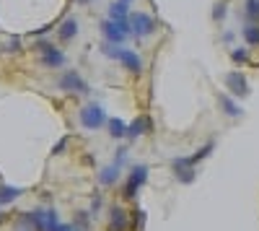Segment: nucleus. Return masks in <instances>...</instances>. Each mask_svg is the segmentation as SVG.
<instances>
[{"label":"nucleus","mask_w":259,"mask_h":231,"mask_svg":"<svg viewBox=\"0 0 259 231\" xmlns=\"http://www.w3.org/2000/svg\"><path fill=\"white\" fill-rule=\"evenodd\" d=\"M101 31H104L106 42H112V45H122V42L133 34V26H130V18H124V21L106 18V21H101Z\"/></svg>","instance_id":"nucleus-1"},{"label":"nucleus","mask_w":259,"mask_h":231,"mask_svg":"<svg viewBox=\"0 0 259 231\" xmlns=\"http://www.w3.org/2000/svg\"><path fill=\"white\" fill-rule=\"evenodd\" d=\"M145 182H148V166H143V164L133 166V169H130V174H127L124 187H122V198H124V200H135L138 190H140Z\"/></svg>","instance_id":"nucleus-2"},{"label":"nucleus","mask_w":259,"mask_h":231,"mask_svg":"<svg viewBox=\"0 0 259 231\" xmlns=\"http://www.w3.org/2000/svg\"><path fill=\"white\" fill-rule=\"evenodd\" d=\"M80 122L85 130H99L106 125V114L104 109L99 107V104H85V107L80 109Z\"/></svg>","instance_id":"nucleus-3"},{"label":"nucleus","mask_w":259,"mask_h":231,"mask_svg":"<svg viewBox=\"0 0 259 231\" xmlns=\"http://www.w3.org/2000/svg\"><path fill=\"white\" fill-rule=\"evenodd\" d=\"M36 50L41 52V65H47V68H62L65 65V55L60 50H55L50 42H36Z\"/></svg>","instance_id":"nucleus-4"},{"label":"nucleus","mask_w":259,"mask_h":231,"mask_svg":"<svg viewBox=\"0 0 259 231\" xmlns=\"http://www.w3.org/2000/svg\"><path fill=\"white\" fill-rule=\"evenodd\" d=\"M171 172H174V177H177L182 184H192L194 179H197V172H194V166L187 161V156L171 161Z\"/></svg>","instance_id":"nucleus-5"},{"label":"nucleus","mask_w":259,"mask_h":231,"mask_svg":"<svg viewBox=\"0 0 259 231\" xmlns=\"http://www.w3.org/2000/svg\"><path fill=\"white\" fill-rule=\"evenodd\" d=\"M130 26H133L135 36H145V34L156 31V21H153V16H148V13H133L130 16Z\"/></svg>","instance_id":"nucleus-6"},{"label":"nucleus","mask_w":259,"mask_h":231,"mask_svg":"<svg viewBox=\"0 0 259 231\" xmlns=\"http://www.w3.org/2000/svg\"><path fill=\"white\" fill-rule=\"evenodd\" d=\"M226 83H228V89L233 96H239V99H246L249 96V83H246V75L239 73V70H231L226 75Z\"/></svg>","instance_id":"nucleus-7"},{"label":"nucleus","mask_w":259,"mask_h":231,"mask_svg":"<svg viewBox=\"0 0 259 231\" xmlns=\"http://www.w3.org/2000/svg\"><path fill=\"white\" fill-rule=\"evenodd\" d=\"M130 226V213L122 205H112L109 208V231H127Z\"/></svg>","instance_id":"nucleus-8"},{"label":"nucleus","mask_w":259,"mask_h":231,"mask_svg":"<svg viewBox=\"0 0 259 231\" xmlns=\"http://www.w3.org/2000/svg\"><path fill=\"white\" fill-rule=\"evenodd\" d=\"M60 89H65V91H80V94H85L89 91V83H85L78 73H73V70H68L62 78H60Z\"/></svg>","instance_id":"nucleus-9"},{"label":"nucleus","mask_w":259,"mask_h":231,"mask_svg":"<svg viewBox=\"0 0 259 231\" xmlns=\"http://www.w3.org/2000/svg\"><path fill=\"white\" fill-rule=\"evenodd\" d=\"M150 125H153V122H150V117H145V114L138 117V120H133V122L127 125V140H135V138L145 135L150 130Z\"/></svg>","instance_id":"nucleus-10"},{"label":"nucleus","mask_w":259,"mask_h":231,"mask_svg":"<svg viewBox=\"0 0 259 231\" xmlns=\"http://www.w3.org/2000/svg\"><path fill=\"white\" fill-rule=\"evenodd\" d=\"M119 62H122L130 73H140V70H143V60H140V55L133 52V50H122V52H119Z\"/></svg>","instance_id":"nucleus-11"},{"label":"nucleus","mask_w":259,"mask_h":231,"mask_svg":"<svg viewBox=\"0 0 259 231\" xmlns=\"http://www.w3.org/2000/svg\"><path fill=\"white\" fill-rule=\"evenodd\" d=\"M119 172H122V166H117V164L104 166V169L99 172V182H101L104 187H112V184L119 179Z\"/></svg>","instance_id":"nucleus-12"},{"label":"nucleus","mask_w":259,"mask_h":231,"mask_svg":"<svg viewBox=\"0 0 259 231\" xmlns=\"http://www.w3.org/2000/svg\"><path fill=\"white\" fill-rule=\"evenodd\" d=\"M218 104H221V109H223L228 117H241V114H244V109H241L233 99H228L226 94H221V96H218Z\"/></svg>","instance_id":"nucleus-13"},{"label":"nucleus","mask_w":259,"mask_h":231,"mask_svg":"<svg viewBox=\"0 0 259 231\" xmlns=\"http://www.w3.org/2000/svg\"><path fill=\"white\" fill-rule=\"evenodd\" d=\"M75 34H78V21H75V18H65L62 26H60V39L68 42V39H73Z\"/></svg>","instance_id":"nucleus-14"},{"label":"nucleus","mask_w":259,"mask_h":231,"mask_svg":"<svg viewBox=\"0 0 259 231\" xmlns=\"http://www.w3.org/2000/svg\"><path fill=\"white\" fill-rule=\"evenodd\" d=\"M106 128H109V135L112 138H127V125L122 120H117V117L106 120Z\"/></svg>","instance_id":"nucleus-15"},{"label":"nucleus","mask_w":259,"mask_h":231,"mask_svg":"<svg viewBox=\"0 0 259 231\" xmlns=\"http://www.w3.org/2000/svg\"><path fill=\"white\" fill-rule=\"evenodd\" d=\"M21 195H24L21 187H0V205H8V203H13Z\"/></svg>","instance_id":"nucleus-16"},{"label":"nucleus","mask_w":259,"mask_h":231,"mask_svg":"<svg viewBox=\"0 0 259 231\" xmlns=\"http://www.w3.org/2000/svg\"><path fill=\"white\" fill-rule=\"evenodd\" d=\"M212 148H215V145H212V143H205V145H200V148H197V151H194L192 156H187V161H189L192 166H197V164H200L202 159H207V156L212 153Z\"/></svg>","instance_id":"nucleus-17"},{"label":"nucleus","mask_w":259,"mask_h":231,"mask_svg":"<svg viewBox=\"0 0 259 231\" xmlns=\"http://www.w3.org/2000/svg\"><path fill=\"white\" fill-rule=\"evenodd\" d=\"M127 6H130V3H122V0L112 3V6H109V18H114V21H124V18H130Z\"/></svg>","instance_id":"nucleus-18"},{"label":"nucleus","mask_w":259,"mask_h":231,"mask_svg":"<svg viewBox=\"0 0 259 231\" xmlns=\"http://www.w3.org/2000/svg\"><path fill=\"white\" fill-rule=\"evenodd\" d=\"M244 39L249 47H259V24H246L244 26Z\"/></svg>","instance_id":"nucleus-19"},{"label":"nucleus","mask_w":259,"mask_h":231,"mask_svg":"<svg viewBox=\"0 0 259 231\" xmlns=\"http://www.w3.org/2000/svg\"><path fill=\"white\" fill-rule=\"evenodd\" d=\"M246 16H249V24H259V0H246Z\"/></svg>","instance_id":"nucleus-20"},{"label":"nucleus","mask_w":259,"mask_h":231,"mask_svg":"<svg viewBox=\"0 0 259 231\" xmlns=\"http://www.w3.org/2000/svg\"><path fill=\"white\" fill-rule=\"evenodd\" d=\"M119 52H122V47L112 45V42H106V45H101V55L112 57V60H119Z\"/></svg>","instance_id":"nucleus-21"},{"label":"nucleus","mask_w":259,"mask_h":231,"mask_svg":"<svg viewBox=\"0 0 259 231\" xmlns=\"http://www.w3.org/2000/svg\"><path fill=\"white\" fill-rule=\"evenodd\" d=\"M143 226H145V211L135 208L133 211V231H143Z\"/></svg>","instance_id":"nucleus-22"},{"label":"nucleus","mask_w":259,"mask_h":231,"mask_svg":"<svg viewBox=\"0 0 259 231\" xmlns=\"http://www.w3.org/2000/svg\"><path fill=\"white\" fill-rule=\"evenodd\" d=\"M212 18H215V21H223V18H226V3H223V0H221V3H215Z\"/></svg>","instance_id":"nucleus-23"},{"label":"nucleus","mask_w":259,"mask_h":231,"mask_svg":"<svg viewBox=\"0 0 259 231\" xmlns=\"http://www.w3.org/2000/svg\"><path fill=\"white\" fill-rule=\"evenodd\" d=\"M73 223H75V226H78L80 231H89V216H85V213H78Z\"/></svg>","instance_id":"nucleus-24"},{"label":"nucleus","mask_w":259,"mask_h":231,"mask_svg":"<svg viewBox=\"0 0 259 231\" xmlns=\"http://www.w3.org/2000/svg\"><path fill=\"white\" fill-rule=\"evenodd\" d=\"M231 57H233V62H239V65H241V62H246V60H249L246 50H233V52H231Z\"/></svg>","instance_id":"nucleus-25"},{"label":"nucleus","mask_w":259,"mask_h":231,"mask_svg":"<svg viewBox=\"0 0 259 231\" xmlns=\"http://www.w3.org/2000/svg\"><path fill=\"white\" fill-rule=\"evenodd\" d=\"M68 143H70V138H62V140H57V145L52 148V153H55V156H57V153H62L65 148H68Z\"/></svg>","instance_id":"nucleus-26"},{"label":"nucleus","mask_w":259,"mask_h":231,"mask_svg":"<svg viewBox=\"0 0 259 231\" xmlns=\"http://www.w3.org/2000/svg\"><path fill=\"white\" fill-rule=\"evenodd\" d=\"M57 231H80V228H78L75 223H60V228H57Z\"/></svg>","instance_id":"nucleus-27"},{"label":"nucleus","mask_w":259,"mask_h":231,"mask_svg":"<svg viewBox=\"0 0 259 231\" xmlns=\"http://www.w3.org/2000/svg\"><path fill=\"white\" fill-rule=\"evenodd\" d=\"M99 208H101V198L96 195V198H94V213H99Z\"/></svg>","instance_id":"nucleus-28"},{"label":"nucleus","mask_w":259,"mask_h":231,"mask_svg":"<svg viewBox=\"0 0 259 231\" xmlns=\"http://www.w3.org/2000/svg\"><path fill=\"white\" fill-rule=\"evenodd\" d=\"M3 221H6V216H3V213H0V223H3Z\"/></svg>","instance_id":"nucleus-29"},{"label":"nucleus","mask_w":259,"mask_h":231,"mask_svg":"<svg viewBox=\"0 0 259 231\" xmlns=\"http://www.w3.org/2000/svg\"><path fill=\"white\" fill-rule=\"evenodd\" d=\"M80 3H91V0H80Z\"/></svg>","instance_id":"nucleus-30"},{"label":"nucleus","mask_w":259,"mask_h":231,"mask_svg":"<svg viewBox=\"0 0 259 231\" xmlns=\"http://www.w3.org/2000/svg\"><path fill=\"white\" fill-rule=\"evenodd\" d=\"M122 3H133V0H122Z\"/></svg>","instance_id":"nucleus-31"}]
</instances>
